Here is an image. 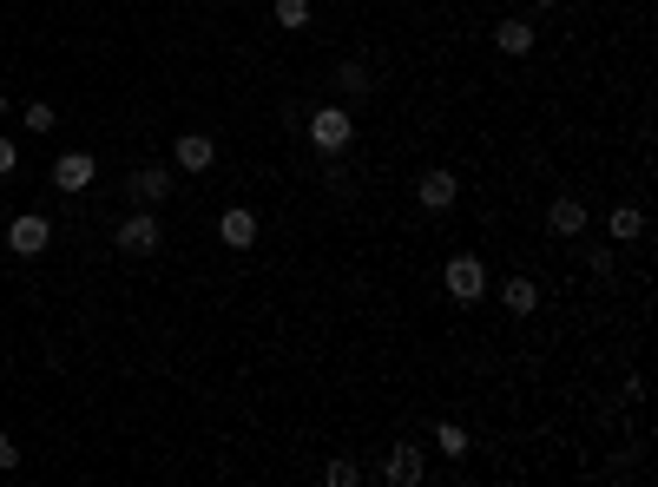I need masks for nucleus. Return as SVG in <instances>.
Listing matches in <instances>:
<instances>
[{
	"label": "nucleus",
	"instance_id": "5",
	"mask_svg": "<svg viewBox=\"0 0 658 487\" xmlns=\"http://www.w3.org/2000/svg\"><path fill=\"white\" fill-rule=\"evenodd\" d=\"M47 244H53V224L40 218V211H27V218L7 224V251H14V257H40Z\"/></svg>",
	"mask_w": 658,
	"mask_h": 487
},
{
	"label": "nucleus",
	"instance_id": "6",
	"mask_svg": "<svg viewBox=\"0 0 658 487\" xmlns=\"http://www.w3.org/2000/svg\"><path fill=\"white\" fill-rule=\"evenodd\" d=\"M172 165L178 172H211V165H218V139H211V132H185V139L172 145Z\"/></svg>",
	"mask_w": 658,
	"mask_h": 487
},
{
	"label": "nucleus",
	"instance_id": "2",
	"mask_svg": "<svg viewBox=\"0 0 658 487\" xmlns=\"http://www.w3.org/2000/svg\"><path fill=\"white\" fill-rule=\"evenodd\" d=\"M112 244H119L126 257H152L158 244H165V224H158L152 211H132V218L119 224V231H112Z\"/></svg>",
	"mask_w": 658,
	"mask_h": 487
},
{
	"label": "nucleus",
	"instance_id": "11",
	"mask_svg": "<svg viewBox=\"0 0 658 487\" xmlns=\"http://www.w3.org/2000/svg\"><path fill=\"white\" fill-rule=\"evenodd\" d=\"M547 231H560V237H580V231H586V205H580V198H553V211H547Z\"/></svg>",
	"mask_w": 658,
	"mask_h": 487
},
{
	"label": "nucleus",
	"instance_id": "4",
	"mask_svg": "<svg viewBox=\"0 0 658 487\" xmlns=\"http://www.w3.org/2000/svg\"><path fill=\"white\" fill-rule=\"evenodd\" d=\"M165 198H172V172L139 165V172L126 178V205H132V211H152V205H165Z\"/></svg>",
	"mask_w": 658,
	"mask_h": 487
},
{
	"label": "nucleus",
	"instance_id": "15",
	"mask_svg": "<svg viewBox=\"0 0 658 487\" xmlns=\"http://www.w3.org/2000/svg\"><path fill=\"white\" fill-rule=\"evenodd\" d=\"M362 93H369V66H356V60L336 66V99H362Z\"/></svg>",
	"mask_w": 658,
	"mask_h": 487
},
{
	"label": "nucleus",
	"instance_id": "7",
	"mask_svg": "<svg viewBox=\"0 0 658 487\" xmlns=\"http://www.w3.org/2000/svg\"><path fill=\"white\" fill-rule=\"evenodd\" d=\"M422 448H415V441H395V448H389V461H382V481H389V487H415V481H422Z\"/></svg>",
	"mask_w": 658,
	"mask_h": 487
},
{
	"label": "nucleus",
	"instance_id": "8",
	"mask_svg": "<svg viewBox=\"0 0 658 487\" xmlns=\"http://www.w3.org/2000/svg\"><path fill=\"white\" fill-rule=\"evenodd\" d=\"M93 178H99L93 152H60V158H53V185H60V191H86Z\"/></svg>",
	"mask_w": 658,
	"mask_h": 487
},
{
	"label": "nucleus",
	"instance_id": "9",
	"mask_svg": "<svg viewBox=\"0 0 658 487\" xmlns=\"http://www.w3.org/2000/svg\"><path fill=\"white\" fill-rule=\"evenodd\" d=\"M415 198H422L428 211H448V205L461 198V178H455V172H441V165H435V172H422V178H415Z\"/></svg>",
	"mask_w": 658,
	"mask_h": 487
},
{
	"label": "nucleus",
	"instance_id": "17",
	"mask_svg": "<svg viewBox=\"0 0 658 487\" xmlns=\"http://www.w3.org/2000/svg\"><path fill=\"white\" fill-rule=\"evenodd\" d=\"M435 441H441V455H455V461L468 455V428H461V422H441V428H435Z\"/></svg>",
	"mask_w": 658,
	"mask_h": 487
},
{
	"label": "nucleus",
	"instance_id": "3",
	"mask_svg": "<svg viewBox=\"0 0 658 487\" xmlns=\"http://www.w3.org/2000/svg\"><path fill=\"white\" fill-rule=\"evenodd\" d=\"M441 283H448V297L455 303H481V290H487V270H481V257H448V270H441Z\"/></svg>",
	"mask_w": 658,
	"mask_h": 487
},
{
	"label": "nucleus",
	"instance_id": "23",
	"mask_svg": "<svg viewBox=\"0 0 658 487\" xmlns=\"http://www.w3.org/2000/svg\"><path fill=\"white\" fill-rule=\"evenodd\" d=\"M0 119H7V93H0Z\"/></svg>",
	"mask_w": 658,
	"mask_h": 487
},
{
	"label": "nucleus",
	"instance_id": "19",
	"mask_svg": "<svg viewBox=\"0 0 658 487\" xmlns=\"http://www.w3.org/2000/svg\"><path fill=\"white\" fill-rule=\"evenodd\" d=\"M20 126H27V132H53V106H47V99H33V106L20 112Z\"/></svg>",
	"mask_w": 658,
	"mask_h": 487
},
{
	"label": "nucleus",
	"instance_id": "22",
	"mask_svg": "<svg viewBox=\"0 0 658 487\" xmlns=\"http://www.w3.org/2000/svg\"><path fill=\"white\" fill-rule=\"evenodd\" d=\"M533 7H560V0H533Z\"/></svg>",
	"mask_w": 658,
	"mask_h": 487
},
{
	"label": "nucleus",
	"instance_id": "16",
	"mask_svg": "<svg viewBox=\"0 0 658 487\" xmlns=\"http://www.w3.org/2000/svg\"><path fill=\"white\" fill-rule=\"evenodd\" d=\"M270 14H277V27L303 33V27H310V0H277V7H270Z\"/></svg>",
	"mask_w": 658,
	"mask_h": 487
},
{
	"label": "nucleus",
	"instance_id": "18",
	"mask_svg": "<svg viewBox=\"0 0 658 487\" xmlns=\"http://www.w3.org/2000/svg\"><path fill=\"white\" fill-rule=\"evenodd\" d=\"M323 481H329V487H356V481H362V468L343 455V461H329V468H323Z\"/></svg>",
	"mask_w": 658,
	"mask_h": 487
},
{
	"label": "nucleus",
	"instance_id": "20",
	"mask_svg": "<svg viewBox=\"0 0 658 487\" xmlns=\"http://www.w3.org/2000/svg\"><path fill=\"white\" fill-rule=\"evenodd\" d=\"M14 165H20V145H14V139H0V172H14Z\"/></svg>",
	"mask_w": 658,
	"mask_h": 487
},
{
	"label": "nucleus",
	"instance_id": "14",
	"mask_svg": "<svg viewBox=\"0 0 658 487\" xmlns=\"http://www.w3.org/2000/svg\"><path fill=\"white\" fill-rule=\"evenodd\" d=\"M612 237H619V244H632V237H645V211L639 205H619L612 211V224H606Z\"/></svg>",
	"mask_w": 658,
	"mask_h": 487
},
{
	"label": "nucleus",
	"instance_id": "13",
	"mask_svg": "<svg viewBox=\"0 0 658 487\" xmlns=\"http://www.w3.org/2000/svg\"><path fill=\"white\" fill-rule=\"evenodd\" d=\"M494 47L520 60V53H533V27H527V20H501V27H494Z\"/></svg>",
	"mask_w": 658,
	"mask_h": 487
},
{
	"label": "nucleus",
	"instance_id": "1",
	"mask_svg": "<svg viewBox=\"0 0 658 487\" xmlns=\"http://www.w3.org/2000/svg\"><path fill=\"white\" fill-rule=\"evenodd\" d=\"M349 139H356V119H349V106H343V99H336V106H316V112H310V145H316V152H329V158H336Z\"/></svg>",
	"mask_w": 658,
	"mask_h": 487
},
{
	"label": "nucleus",
	"instance_id": "21",
	"mask_svg": "<svg viewBox=\"0 0 658 487\" xmlns=\"http://www.w3.org/2000/svg\"><path fill=\"white\" fill-rule=\"evenodd\" d=\"M0 468H20V448H14L7 435H0Z\"/></svg>",
	"mask_w": 658,
	"mask_h": 487
},
{
	"label": "nucleus",
	"instance_id": "10",
	"mask_svg": "<svg viewBox=\"0 0 658 487\" xmlns=\"http://www.w3.org/2000/svg\"><path fill=\"white\" fill-rule=\"evenodd\" d=\"M218 237L231 244V251H251V244H257V218H251L244 205H231V211L218 218Z\"/></svg>",
	"mask_w": 658,
	"mask_h": 487
},
{
	"label": "nucleus",
	"instance_id": "12",
	"mask_svg": "<svg viewBox=\"0 0 658 487\" xmlns=\"http://www.w3.org/2000/svg\"><path fill=\"white\" fill-rule=\"evenodd\" d=\"M501 297H507V310H514V316H533V310H540V283H533V277H507Z\"/></svg>",
	"mask_w": 658,
	"mask_h": 487
}]
</instances>
